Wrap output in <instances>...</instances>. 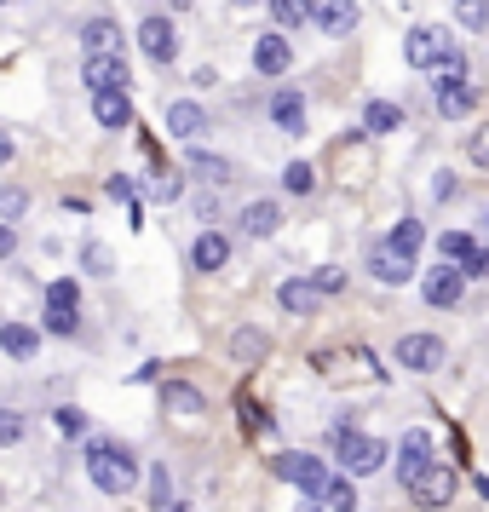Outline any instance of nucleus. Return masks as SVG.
<instances>
[{
    "instance_id": "f257e3e1",
    "label": "nucleus",
    "mask_w": 489,
    "mask_h": 512,
    "mask_svg": "<svg viewBox=\"0 0 489 512\" xmlns=\"http://www.w3.org/2000/svg\"><path fill=\"white\" fill-rule=\"evenodd\" d=\"M87 478H93L104 495H133V484H139V461L121 449V443H87Z\"/></svg>"
},
{
    "instance_id": "f03ea898",
    "label": "nucleus",
    "mask_w": 489,
    "mask_h": 512,
    "mask_svg": "<svg viewBox=\"0 0 489 512\" xmlns=\"http://www.w3.org/2000/svg\"><path fill=\"white\" fill-rule=\"evenodd\" d=\"M334 461L346 466L351 478H369V472H380V466L392 461V449H386V443L380 438H369V432H351L346 420H340V426H334Z\"/></svg>"
},
{
    "instance_id": "7ed1b4c3",
    "label": "nucleus",
    "mask_w": 489,
    "mask_h": 512,
    "mask_svg": "<svg viewBox=\"0 0 489 512\" xmlns=\"http://www.w3.org/2000/svg\"><path fill=\"white\" fill-rule=\"evenodd\" d=\"M449 52H455V35H449L443 24H420V29L403 35V58H409L415 70H432V64H443Z\"/></svg>"
},
{
    "instance_id": "20e7f679",
    "label": "nucleus",
    "mask_w": 489,
    "mask_h": 512,
    "mask_svg": "<svg viewBox=\"0 0 489 512\" xmlns=\"http://www.w3.org/2000/svg\"><path fill=\"white\" fill-rule=\"evenodd\" d=\"M443 357H449V346H443L438 334H403L397 340V363L409 374H438Z\"/></svg>"
},
{
    "instance_id": "39448f33",
    "label": "nucleus",
    "mask_w": 489,
    "mask_h": 512,
    "mask_svg": "<svg viewBox=\"0 0 489 512\" xmlns=\"http://www.w3.org/2000/svg\"><path fill=\"white\" fill-rule=\"evenodd\" d=\"M409 495H415L420 507H432V512L449 507V501H455V472H449V466H432V461H426V466H420V478L409 484Z\"/></svg>"
},
{
    "instance_id": "423d86ee",
    "label": "nucleus",
    "mask_w": 489,
    "mask_h": 512,
    "mask_svg": "<svg viewBox=\"0 0 489 512\" xmlns=\"http://www.w3.org/2000/svg\"><path fill=\"white\" fill-rule=\"evenodd\" d=\"M81 81H87V93H104V87H127V58H121V52H87V64H81Z\"/></svg>"
},
{
    "instance_id": "0eeeda50",
    "label": "nucleus",
    "mask_w": 489,
    "mask_h": 512,
    "mask_svg": "<svg viewBox=\"0 0 489 512\" xmlns=\"http://www.w3.org/2000/svg\"><path fill=\"white\" fill-rule=\"evenodd\" d=\"M139 47L150 64H173L179 58V35H173V18H144L139 24Z\"/></svg>"
},
{
    "instance_id": "6e6552de",
    "label": "nucleus",
    "mask_w": 489,
    "mask_h": 512,
    "mask_svg": "<svg viewBox=\"0 0 489 512\" xmlns=\"http://www.w3.org/2000/svg\"><path fill=\"white\" fill-rule=\"evenodd\" d=\"M288 64H294V47H288V35H282V29H271V35H259V41H254V70L259 75L282 81Z\"/></svg>"
},
{
    "instance_id": "1a4fd4ad",
    "label": "nucleus",
    "mask_w": 489,
    "mask_h": 512,
    "mask_svg": "<svg viewBox=\"0 0 489 512\" xmlns=\"http://www.w3.org/2000/svg\"><path fill=\"white\" fill-rule=\"evenodd\" d=\"M420 294L438 305V311H449V305H461L466 294V277H461V265H438V271H426V282H420Z\"/></svg>"
},
{
    "instance_id": "9d476101",
    "label": "nucleus",
    "mask_w": 489,
    "mask_h": 512,
    "mask_svg": "<svg viewBox=\"0 0 489 512\" xmlns=\"http://www.w3.org/2000/svg\"><path fill=\"white\" fill-rule=\"evenodd\" d=\"M311 24L340 41V35L357 29V0H311Z\"/></svg>"
},
{
    "instance_id": "9b49d317",
    "label": "nucleus",
    "mask_w": 489,
    "mask_h": 512,
    "mask_svg": "<svg viewBox=\"0 0 489 512\" xmlns=\"http://www.w3.org/2000/svg\"><path fill=\"white\" fill-rule=\"evenodd\" d=\"M369 271H374L380 282L403 288V282L415 277V259H409V254H397L392 242H374V248H369Z\"/></svg>"
},
{
    "instance_id": "f8f14e48",
    "label": "nucleus",
    "mask_w": 489,
    "mask_h": 512,
    "mask_svg": "<svg viewBox=\"0 0 489 512\" xmlns=\"http://www.w3.org/2000/svg\"><path fill=\"white\" fill-rule=\"evenodd\" d=\"M93 116L104 133H121L127 121H133V98H127V87H104V93H93Z\"/></svg>"
},
{
    "instance_id": "ddd939ff",
    "label": "nucleus",
    "mask_w": 489,
    "mask_h": 512,
    "mask_svg": "<svg viewBox=\"0 0 489 512\" xmlns=\"http://www.w3.org/2000/svg\"><path fill=\"white\" fill-rule=\"evenodd\" d=\"M432 461V438H426V432H403V443H397V478H403V489L415 484L420 478V466Z\"/></svg>"
},
{
    "instance_id": "4468645a",
    "label": "nucleus",
    "mask_w": 489,
    "mask_h": 512,
    "mask_svg": "<svg viewBox=\"0 0 489 512\" xmlns=\"http://www.w3.org/2000/svg\"><path fill=\"white\" fill-rule=\"evenodd\" d=\"M277 478H288V484H300L305 495H317V489H323V461H317V455H277Z\"/></svg>"
},
{
    "instance_id": "2eb2a0df",
    "label": "nucleus",
    "mask_w": 489,
    "mask_h": 512,
    "mask_svg": "<svg viewBox=\"0 0 489 512\" xmlns=\"http://www.w3.org/2000/svg\"><path fill=\"white\" fill-rule=\"evenodd\" d=\"M271 127H282L288 139H300V133H305V98L294 93V87L271 93Z\"/></svg>"
},
{
    "instance_id": "dca6fc26",
    "label": "nucleus",
    "mask_w": 489,
    "mask_h": 512,
    "mask_svg": "<svg viewBox=\"0 0 489 512\" xmlns=\"http://www.w3.org/2000/svg\"><path fill=\"white\" fill-rule=\"evenodd\" d=\"M167 133H173L179 144L202 139V133H208V110H202V104H190V98H179V104L167 110Z\"/></svg>"
},
{
    "instance_id": "f3484780",
    "label": "nucleus",
    "mask_w": 489,
    "mask_h": 512,
    "mask_svg": "<svg viewBox=\"0 0 489 512\" xmlns=\"http://www.w3.org/2000/svg\"><path fill=\"white\" fill-rule=\"evenodd\" d=\"M277 305H282V311H294V317H311V311L323 305V288H317V282H282Z\"/></svg>"
},
{
    "instance_id": "a211bd4d",
    "label": "nucleus",
    "mask_w": 489,
    "mask_h": 512,
    "mask_svg": "<svg viewBox=\"0 0 489 512\" xmlns=\"http://www.w3.org/2000/svg\"><path fill=\"white\" fill-rule=\"evenodd\" d=\"M81 47H87V52H121L116 18H104V12H98V18H87V24H81Z\"/></svg>"
},
{
    "instance_id": "6ab92c4d",
    "label": "nucleus",
    "mask_w": 489,
    "mask_h": 512,
    "mask_svg": "<svg viewBox=\"0 0 489 512\" xmlns=\"http://www.w3.org/2000/svg\"><path fill=\"white\" fill-rule=\"evenodd\" d=\"M225 259H231V242L219 231L196 236V248H190V265H196V271H225Z\"/></svg>"
},
{
    "instance_id": "aec40b11",
    "label": "nucleus",
    "mask_w": 489,
    "mask_h": 512,
    "mask_svg": "<svg viewBox=\"0 0 489 512\" xmlns=\"http://www.w3.org/2000/svg\"><path fill=\"white\" fill-rule=\"evenodd\" d=\"M472 104H478V93H472L466 81H449V87H438V116H443V121H466V116H472Z\"/></svg>"
},
{
    "instance_id": "412c9836",
    "label": "nucleus",
    "mask_w": 489,
    "mask_h": 512,
    "mask_svg": "<svg viewBox=\"0 0 489 512\" xmlns=\"http://www.w3.org/2000/svg\"><path fill=\"white\" fill-rule=\"evenodd\" d=\"M277 225H282L277 202H248L242 208V236H277Z\"/></svg>"
},
{
    "instance_id": "4be33fe9",
    "label": "nucleus",
    "mask_w": 489,
    "mask_h": 512,
    "mask_svg": "<svg viewBox=\"0 0 489 512\" xmlns=\"http://www.w3.org/2000/svg\"><path fill=\"white\" fill-rule=\"evenodd\" d=\"M271 6V24L282 29V35H294V29L311 24V0H265Z\"/></svg>"
},
{
    "instance_id": "5701e85b",
    "label": "nucleus",
    "mask_w": 489,
    "mask_h": 512,
    "mask_svg": "<svg viewBox=\"0 0 489 512\" xmlns=\"http://www.w3.org/2000/svg\"><path fill=\"white\" fill-rule=\"evenodd\" d=\"M35 346H41V334H35V328L0 323V351H6V357H18V363H24V357H35Z\"/></svg>"
},
{
    "instance_id": "b1692460",
    "label": "nucleus",
    "mask_w": 489,
    "mask_h": 512,
    "mask_svg": "<svg viewBox=\"0 0 489 512\" xmlns=\"http://www.w3.org/2000/svg\"><path fill=\"white\" fill-rule=\"evenodd\" d=\"M363 127H369V133H397V127H403V110H397L392 98H369V104H363Z\"/></svg>"
},
{
    "instance_id": "393cba45",
    "label": "nucleus",
    "mask_w": 489,
    "mask_h": 512,
    "mask_svg": "<svg viewBox=\"0 0 489 512\" xmlns=\"http://www.w3.org/2000/svg\"><path fill=\"white\" fill-rule=\"evenodd\" d=\"M190 173H196L202 185H225L236 167L225 162V156H213V150H190Z\"/></svg>"
},
{
    "instance_id": "a878e982",
    "label": "nucleus",
    "mask_w": 489,
    "mask_h": 512,
    "mask_svg": "<svg viewBox=\"0 0 489 512\" xmlns=\"http://www.w3.org/2000/svg\"><path fill=\"white\" fill-rule=\"evenodd\" d=\"M162 403H167V415H202V392H196V386H185V380L162 386Z\"/></svg>"
},
{
    "instance_id": "bb28decb",
    "label": "nucleus",
    "mask_w": 489,
    "mask_h": 512,
    "mask_svg": "<svg viewBox=\"0 0 489 512\" xmlns=\"http://www.w3.org/2000/svg\"><path fill=\"white\" fill-rule=\"evenodd\" d=\"M317 501H328L334 512H357V484H351V478H323Z\"/></svg>"
},
{
    "instance_id": "cd10ccee",
    "label": "nucleus",
    "mask_w": 489,
    "mask_h": 512,
    "mask_svg": "<svg viewBox=\"0 0 489 512\" xmlns=\"http://www.w3.org/2000/svg\"><path fill=\"white\" fill-rule=\"evenodd\" d=\"M179 190H185V179H179V167H150V190H144L150 202H173Z\"/></svg>"
},
{
    "instance_id": "c85d7f7f",
    "label": "nucleus",
    "mask_w": 489,
    "mask_h": 512,
    "mask_svg": "<svg viewBox=\"0 0 489 512\" xmlns=\"http://www.w3.org/2000/svg\"><path fill=\"white\" fill-rule=\"evenodd\" d=\"M455 24L466 35H484L489 29V0H455Z\"/></svg>"
},
{
    "instance_id": "c756f323",
    "label": "nucleus",
    "mask_w": 489,
    "mask_h": 512,
    "mask_svg": "<svg viewBox=\"0 0 489 512\" xmlns=\"http://www.w3.org/2000/svg\"><path fill=\"white\" fill-rule=\"evenodd\" d=\"M392 248H397V254H409V259H415L420 248H426V225H420V219H403V225L392 231Z\"/></svg>"
},
{
    "instance_id": "7c9ffc66",
    "label": "nucleus",
    "mask_w": 489,
    "mask_h": 512,
    "mask_svg": "<svg viewBox=\"0 0 489 512\" xmlns=\"http://www.w3.org/2000/svg\"><path fill=\"white\" fill-rule=\"evenodd\" d=\"M282 185L294 190V196H311V190H317V167L311 162H288L282 167Z\"/></svg>"
},
{
    "instance_id": "2f4dec72",
    "label": "nucleus",
    "mask_w": 489,
    "mask_h": 512,
    "mask_svg": "<svg viewBox=\"0 0 489 512\" xmlns=\"http://www.w3.org/2000/svg\"><path fill=\"white\" fill-rule=\"evenodd\" d=\"M231 351L242 357V363H259V357H265V334H259V328H236Z\"/></svg>"
},
{
    "instance_id": "473e14b6",
    "label": "nucleus",
    "mask_w": 489,
    "mask_h": 512,
    "mask_svg": "<svg viewBox=\"0 0 489 512\" xmlns=\"http://www.w3.org/2000/svg\"><path fill=\"white\" fill-rule=\"evenodd\" d=\"M81 265H87L93 277H110V271H116V259H110V248H104V242H87V248H81Z\"/></svg>"
},
{
    "instance_id": "72a5a7b5",
    "label": "nucleus",
    "mask_w": 489,
    "mask_h": 512,
    "mask_svg": "<svg viewBox=\"0 0 489 512\" xmlns=\"http://www.w3.org/2000/svg\"><path fill=\"white\" fill-rule=\"evenodd\" d=\"M24 208H29L24 185H0V219H24Z\"/></svg>"
},
{
    "instance_id": "f704fd0d",
    "label": "nucleus",
    "mask_w": 489,
    "mask_h": 512,
    "mask_svg": "<svg viewBox=\"0 0 489 512\" xmlns=\"http://www.w3.org/2000/svg\"><path fill=\"white\" fill-rule=\"evenodd\" d=\"M24 415H18V409H0V449H12V443H24Z\"/></svg>"
},
{
    "instance_id": "c9c22d12",
    "label": "nucleus",
    "mask_w": 489,
    "mask_h": 512,
    "mask_svg": "<svg viewBox=\"0 0 489 512\" xmlns=\"http://www.w3.org/2000/svg\"><path fill=\"white\" fill-rule=\"evenodd\" d=\"M432 75H438L432 87H449V81H466V58H461V52H449L443 64H432Z\"/></svg>"
},
{
    "instance_id": "e433bc0d",
    "label": "nucleus",
    "mask_w": 489,
    "mask_h": 512,
    "mask_svg": "<svg viewBox=\"0 0 489 512\" xmlns=\"http://www.w3.org/2000/svg\"><path fill=\"white\" fill-rule=\"evenodd\" d=\"M472 248H478V242H472L466 231H449V236H443V259H449V265H461V259L472 254Z\"/></svg>"
},
{
    "instance_id": "4c0bfd02",
    "label": "nucleus",
    "mask_w": 489,
    "mask_h": 512,
    "mask_svg": "<svg viewBox=\"0 0 489 512\" xmlns=\"http://www.w3.org/2000/svg\"><path fill=\"white\" fill-rule=\"evenodd\" d=\"M173 501V484H167V466H150V507L162 512Z\"/></svg>"
},
{
    "instance_id": "58836bf2",
    "label": "nucleus",
    "mask_w": 489,
    "mask_h": 512,
    "mask_svg": "<svg viewBox=\"0 0 489 512\" xmlns=\"http://www.w3.org/2000/svg\"><path fill=\"white\" fill-rule=\"evenodd\" d=\"M75 300H81V288H75V282H52L47 311H75Z\"/></svg>"
},
{
    "instance_id": "ea45409f",
    "label": "nucleus",
    "mask_w": 489,
    "mask_h": 512,
    "mask_svg": "<svg viewBox=\"0 0 489 512\" xmlns=\"http://www.w3.org/2000/svg\"><path fill=\"white\" fill-rule=\"evenodd\" d=\"M461 277H466V282H478V277H489V248H472V254L461 259Z\"/></svg>"
},
{
    "instance_id": "a19ab883",
    "label": "nucleus",
    "mask_w": 489,
    "mask_h": 512,
    "mask_svg": "<svg viewBox=\"0 0 489 512\" xmlns=\"http://www.w3.org/2000/svg\"><path fill=\"white\" fill-rule=\"evenodd\" d=\"M466 156H472V167H484V173H489V127H478V133H472Z\"/></svg>"
},
{
    "instance_id": "79ce46f5",
    "label": "nucleus",
    "mask_w": 489,
    "mask_h": 512,
    "mask_svg": "<svg viewBox=\"0 0 489 512\" xmlns=\"http://www.w3.org/2000/svg\"><path fill=\"white\" fill-rule=\"evenodd\" d=\"M47 328H52V334H75L81 317H75V311H47Z\"/></svg>"
},
{
    "instance_id": "37998d69",
    "label": "nucleus",
    "mask_w": 489,
    "mask_h": 512,
    "mask_svg": "<svg viewBox=\"0 0 489 512\" xmlns=\"http://www.w3.org/2000/svg\"><path fill=\"white\" fill-rule=\"evenodd\" d=\"M18 254V231H12V219H0V259Z\"/></svg>"
},
{
    "instance_id": "c03bdc74",
    "label": "nucleus",
    "mask_w": 489,
    "mask_h": 512,
    "mask_svg": "<svg viewBox=\"0 0 489 512\" xmlns=\"http://www.w3.org/2000/svg\"><path fill=\"white\" fill-rule=\"evenodd\" d=\"M311 282H317L323 294H340V288H346V277H340V271H317V277H311Z\"/></svg>"
},
{
    "instance_id": "a18cd8bd",
    "label": "nucleus",
    "mask_w": 489,
    "mask_h": 512,
    "mask_svg": "<svg viewBox=\"0 0 489 512\" xmlns=\"http://www.w3.org/2000/svg\"><path fill=\"white\" fill-rule=\"evenodd\" d=\"M12 162V139H6V127H0V167Z\"/></svg>"
},
{
    "instance_id": "49530a36",
    "label": "nucleus",
    "mask_w": 489,
    "mask_h": 512,
    "mask_svg": "<svg viewBox=\"0 0 489 512\" xmlns=\"http://www.w3.org/2000/svg\"><path fill=\"white\" fill-rule=\"evenodd\" d=\"M300 512H323V501H317V495H305V501H300Z\"/></svg>"
},
{
    "instance_id": "de8ad7c7",
    "label": "nucleus",
    "mask_w": 489,
    "mask_h": 512,
    "mask_svg": "<svg viewBox=\"0 0 489 512\" xmlns=\"http://www.w3.org/2000/svg\"><path fill=\"white\" fill-rule=\"evenodd\" d=\"M162 512H190V507H185V501H167V507H162Z\"/></svg>"
},
{
    "instance_id": "09e8293b",
    "label": "nucleus",
    "mask_w": 489,
    "mask_h": 512,
    "mask_svg": "<svg viewBox=\"0 0 489 512\" xmlns=\"http://www.w3.org/2000/svg\"><path fill=\"white\" fill-rule=\"evenodd\" d=\"M478 495H484V501H489V478H478Z\"/></svg>"
},
{
    "instance_id": "8fccbe9b",
    "label": "nucleus",
    "mask_w": 489,
    "mask_h": 512,
    "mask_svg": "<svg viewBox=\"0 0 489 512\" xmlns=\"http://www.w3.org/2000/svg\"><path fill=\"white\" fill-rule=\"evenodd\" d=\"M167 6H173V12H185V6H190V0H167Z\"/></svg>"
},
{
    "instance_id": "3c124183",
    "label": "nucleus",
    "mask_w": 489,
    "mask_h": 512,
    "mask_svg": "<svg viewBox=\"0 0 489 512\" xmlns=\"http://www.w3.org/2000/svg\"><path fill=\"white\" fill-rule=\"evenodd\" d=\"M231 6H254V0H231Z\"/></svg>"
},
{
    "instance_id": "603ef678",
    "label": "nucleus",
    "mask_w": 489,
    "mask_h": 512,
    "mask_svg": "<svg viewBox=\"0 0 489 512\" xmlns=\"http://www.w3.org/2000/svg\"><path fill=\"white\" fill-rule=\"evenodd\" d=\"M0 6H6V0H0Z\"/></svg>"
}]
</instances>
